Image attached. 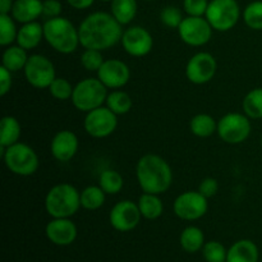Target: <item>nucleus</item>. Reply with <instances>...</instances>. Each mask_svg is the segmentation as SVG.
I'll list each match as a JSON object with an SVG mask.
<instances>
[{"label":"nucleus","mask_w":262,"mask_h":262,"mask_svg":"<svg viewBox=\"0 0 262 262\" xmlns=\"http://www.w3.org/2000/svg\"><path fill=\"white\" fill-rule=\"evenodd\" d=\"M123 26L112 13L95 12L87 15L78 27L79 42L84 49L104 51L122 41Z\"/></svg>","instance_id":"1"},{"label":"nucleus","mask_w":262,"mask_h":262,"mask_svg":"<svg viewBox=\"0 0 262 262\" xmlns=\"http://www.w3.org/2000/svg\"><path fill=\"white\" fill-rule=\"evenodd\" d=\"M136 176L146 193L163 194L173 183V170L168 161L155 154H146L137 161Z\"/></svg>","instance_id":"2"},{"label":"nucleus","mask_w":262,"mask_h":262,"mask_svg":"<svg viewBox=\"0 0 262 262\" xmlns=\"http://www.w3.org/2000/svg\"><path fill=\"white\" fill-rule=\"evenodd\" d=\"M43 38L56 53L66 55L74 53L81 45L78 28L61 15L46 19L43 23Z\"/></svg>","instance_id":"3"},{"label":"nucleus","mask_w":262,"mask_h":262,"mask_svg":"<svg viewBox=\"0 0 262 262\" xmlns=\"http://www.w3.org/2000/svg\"><path fill=\"white\" fill-rule=\"evenodd\" d=\"M81 207V192L69 183L54 186L45 197L46 212L51 217H71Z\"/></svg>","instance_id":"4"},{"label":"nucleus","mask_w":262,"mask_h":262,"mask_svg":"<svg viewBox=\"0 0 262 262\" xmlns=\"http://www.w3.org/2000/svg\"><path fill=\"white\" fill-rule=\"evenodd\" d=\"M0 156L10 173L19 177H30L37 171L40 161L36 151L27 143L17 142L9 147L0 146Z\"/></svg>","instance_id":"5"},{"label":"nucleus","mask_w":262,"mask_h":262,"mask_svg":"<svg viewBox=\"0 0 262 262\" xmlns=\"http://www.w3.org/2000/svg\"><path fill=\"white\" fill-rule=\"evenodd\" d=\"M107 89L99 78H84L74 86L72 95V104L77 110L89 113L91 110L104 106L106 102Z\"/></svg>","instance_id":"6"},{"label":"nucleus","mask_w":262,"mask_h":262,"mask_svg":"<svg viewBox=\"0 0 262 262\" xmlns=\"http://www.w3.org/2000/svg\"><path fill=\"white\" fill-rule=\"evenodd\" d=\"M205 18L212 30L227 32L235 27L241 18V7L237 0H210Z\"/></svg>","instance_id":"7"},{"label":"nucleus","mask_w":262,"mask_h":262,"mask_svg":"<svg viewBox=\"0 0 262 262\" xmlns=\"http://www.w3.org/2000/svg\"><path fill=\"white\" fill-rule=\"evenodd\" d=\"M250 118L245 113H228L217 122V135L220 140L229 145L243 143L251 135Z\"/></svg>","instance_id":"8"},{"label":"nucleus","mask_w":262,"mask_h":262,"mask_svg":"<svg viewBox=\"0 0 262 262\" xmlns=\"http://www.w3.org/2000/svg\"><path fill=\"white\" fill-rule=\"evenodd\" d=\"M23 72H25L26 81L38 90L49 89V86L56 78L55 67L53 61L41 54H32L28 56L27 64Z\"/></svg>","instance_id":"9"},{"label":"nucleus","mask_w":262,"mask_h":262,"mask_svg":"<svg viewBox=\"0 0 262 262\" xmlns=\"http://www.w3.org/2000/svg\"><path fill=\"white\" fill-rule=\"evenodd\" d=\"M84 130L94 138H106L115 132L118 127V115L107 106L86 113L83 120Z\"/></svg>","instance_id":"10"},{"label":"nucleus","mask_w":262,"mask_h":262,"mask_svg":"<svg viewBox=\"0 0 262 262\" xmlns=\"http://www.w3.org/2000/svg\"><path fill=\"white\" fill-rule=\"evenodd\" d=\"M206 197L199 191H187L179 194L173 205L174 214L182 220L193 222L205 216L209 209Z\"/></svg>","instance_id":"11"},{"label":"nucleus","mask_w":262,"mask_h":262,"mask_svg":"<svg viewBox=\"0 0 262 262\" xmlns=\"http://www.w3.org/2000/svg\"><path fill=\"white\" fill-rule=\"evenodd\" d=\"M212 27L205 17H184L178 27V35L184 43L194 48L204 46L211 40Z\"/></svg>","instance_id":"12"},{"label":"nucleus","mask_w":262,"mask_h":262,"mask_svg":"<svg viewBox=\"0 0 262 262\" xmlns=\"http://www.w3.org/2000/svg\"><path fill=\"white\" fill-rule=\"evenodd\" d=\"M217 63L214 55L206 51L194 54L186 67V76L194 84H205L211 81L216 74Z\"/></svg>","instance_id":"13"},{"label":"nucleus","mask_w":262,"mask_h":262,"mask_svg":"<svg viewBox=\"0 0 262 262\" xmlns=\"http://www.w3.org/2000/svg\"><path fill=\"white\" fill-rule=\"evenodd\" d=\"M141 215L138 205L130 200H124L113 206L109 214V222L112 227L118 232H130L141 222Z\"/></svg>","instance_id":"14"},{"label":"nucleus","mask_w":262,"mask_h":262,"mask_svg":"<svg viewBox=\"0 0 262 262\" xmlns=\"http://www.w3.org/2000/svg\"><path fill=\"white\" fill-rule=\"evenodd\" d=\"M122 45L125 53L135 58H142L151 53L154 48V38L146 28L132 26L123 32Z\"/></svg>","instance_id":"15"},{"label":"nucleus","mask_w":262,"mask_h":262,"mask_svg":"<svg viewBox=\"0 0 262 262\" xmlns=\"http://www.w3.org/2000/svg\"><path fill=\"white\" fill-rule=\"evenodd\" d=\"M97 78L110 90H119L129 82L130 69L119 59H107L97 71Z\"/></svg>","instance_id":"16"},{"label":"nucleus","mask_w":262,"mask_h":262,"mask_svg":"<svg viewBox=\"0 0 262 262\" xmlns=\"http://www.w3.org/2000/svg\"><path fill=\"white\" fill-rule=\"evenodd\" d=\"M78 147V137L76 133L69 129L59 130L50 143L51 155L60 163H68L69 160H72L76 156Z\"/></svg>","instance_id":"17"},{"label":"nucleus","mask_w":262,"mask_h":262,"mask_svg":"<svg viewBox=\"0 0 262 262\" xmlns=\"http://www.w3.org/2000/svg\"><path fill=\"white\" fill-rule=\"evenodd\" d=\"M46 237L56 246H69L76 241L77 227L69 217H53L46 225Z\"/></svg>","instance_id":"18"},{"label":"nucleus","mask_w":262,"mask_h":262,"mask_svg":"<svg viewBox=\"0 0 262 262\" xmlns=\"http://www.w3.org/2000/svg\"><path fill=\"white\" fill-rule=\"evenodd\" d=\"M15 22L30 23L37 20L42 15V2L41 0H14L12 13Z\"/></svg>","instance_id":"19"},{"label":"nucleus","mask_w":262,"mask_h":262,"mask_svg":"<svg viewBox=\"0 0 262 262\" xmlns=\"http://www.w3.org/2000/svg\"><path fill=\"white\" fill-rule=\"evenodd\" d=\"M43 38V25L38 23L37 20L30 23H25L22 27L18 30L17 35V45L26 50H32L36 49L41 43Z\"/></svg>","instance_id":"20"},{"label":"nucleus","mask_w":262,"mask_h":262,"mask_svg":"<svg viewBox=\"0 0 262 262\" xmlns=\"http://www.w3.org/2000/svg\"><path fill=\"white\" fill-rule=\"evenodd\" d=\"M258 248L250 239H241L228 250L227 262H258Z\"/></svg>","instance_id":"21"},{"label":"nucleus","mask_w":262,"mask_h":262,"mask_svg":"<svg viewBox=\"0 0 262 262\" xmlns=\"http://www.w3.org/2000/svg\"><path fill=\"white\" fill-rule=\"evenodd\" d=\"M137 205L142 217L147 220L159 219L164 212V204L160 197H159V194L143 192L140 199H138Z\"/></svg>","instance_id":"22"},{"label":"nucleus","mask_w":262,"mask_h":262,"mask_svg":"<svg viewBox=\"0 0 262 262\" xmlns=\"http://www.w3.org/2000/svg\"><path fill=\"white\" fill-rule=\"evenodd\" d=\"M137 0H113L110 13L122 26L129 25L137 15Z\"/></svg>","instance_id":"23"},{"label":"nucleus","mask_w":262,"mask_h":262,"mask_svg":"<svg viewBox=\"0 0 262 262\" xmlns=\"http://www.w3.org/2000/svg\"><path fill=\"white\" fill-rule=\"evenodd\" d=\"M27 60L28 55L26 49L20 48L19 45H10L3 53L2 66L9 69L12 73H14V72L23 71L26 64H27Z\"/></svg>","instance_id":"24"},{"label":"nucleus","mask_w":262,"mask_h":262,"mask_svg":"<svg viewBox=\"0 0 262 262\" xmlns=\"http://www.w3.org/2000/svg\"><path fill=\"white\" fill-rule=\"evenodd\" d=\"M20 133H22V128L14 117H10V115L3 117L0 122V146L2 147H9L19 142Z\"/></svg>","instance_id":"25"},{"label":"nucleus","mask_w":262,"mask_h":262,"mask_svg":"<svg viewBox=\"0 0 262 262\" xmlns=\"http://www.w3.org/2000/svg\"><path fill=\"white\" fill-rule=\"evenodd\" d=\"M192 135L200 138H207L217 132V122L209 114H197L189 122Z\"/></svg>","instance_id":"26"},{"label":"nucleus","mask_w":262,"mask_h":262,"mask_svg":"<svg viewBox=\"0 0 262 262\" xmlns=\"http://www.w3.org/2000/svg\"><path fill=\"white\" fill-rule=\"evenodd\" d=\"M182 248L188 253H194L202 250L205 246V235L200 228L187 227L179 238Z\"/></svg>","instance_id":"27"},{"label":"nucleus","mask_w":262,"mask_h":262,"mask_svg":"<svg viewBox=\"0 0 262 262\" xmlns=\"http://www.w3.org/2000/svg\"><path fill=\"white\" fill-rule=\"evenodd\" d=\"M106 106L117 115H124L132 109L133 100L125 91L114 90L113 92L107 94Z\"/></svg>","instance_id":"28"},{"label":"nucleus","mask_w":262,"mask_h":262,"mask_svg":"<svg viewBox=\"0 0 262 262\" xmlns=\"http://www.w3.org/2000/svg\"><path fill=\"white\" fill-rule=\"evenodd\" d=\"M243 113L250 119H262V87L248 92L242 101Z\"/></svg>","instance_id":"29"},{"label":"nucleus","mask_w":262,"mask_h":262,"mask_svg":"<svg viewBox=\"0 0 262 262\" xmlns=\"http://www.w3.org/2000/svg\"><path fill=\"white\" fill-rule=\"evenodd\" d=\"M105 193L100 186H89L81 192V207L95 211L105 204Z\"/></svg>","instance_id":"30"},{"label":"nucleus","mask_w":262,"mask_h":262,"mask_svg":"<svg viewBox=\"0 0 262 262\" xmlns=\"http://www.w3.org/2000/svg\"><path fill=\"white\" fill-rule=\"evenodd\" d=\"M99 186L106 194H118L123 189L124 179L119 171L105 169L99 177Z\"/></svg>","instance_id":"31"},{"label":"nucleus","mask_w":262,"mask_h":262,"mask_svg":"<svg viewBox=\"0 0 262 262\" xmlns=\"http://www.w3.org/2000/svg\"><path fill=\"white\" fill-rule=\"evenodd\" d=\"M246 26L253 31H262V0L251 2L243 10Z\"/></svg>","instance_id":"32"},{"label":"nucleus","mask_w":262,"mask_h":262,"mask_svg":"<svg viewBox=\"0 0 262 262\" xmlns=\"http://www.w3.org/2000/svg\"><path fill=\"white\" fill-rule=\"evenodd\" d=\"M18 30L14 18L10 14H0V45L10 46L17 41Z\"/></svg>","instance_id":"33"},{"label":"nucleus","mask_w":262,"mask_h":262,"mask_svg":"<svg viewBox=\"0 0 262 262\" xmlns=\"http://www.w3.org/2000/svg\"><path fill=\"white\" fill-rule=\"evenodd\" d=\"M48 90L54 99L64 101V100L72 99L74 86H72V83L68 79L61 78V77H56L53 81V83L49 86Z\"/></svg>","instance_id":"34"},{"label":"nucleus","mask_w":262,"mask_h":262,"mask_svg":"<svg viewBox=\"0 0 262 262\" xmlns=\"http://www.w3.org/2000/svg\"><path fill=\"white\" fill-rule=\"evenodd\" d=\"M202 255L207 262H227L228 251L225 250L224 245L216 241H210L205 243L202 248Z\"/></svg>","instance_id":"35"},{"label":"nucleus","mask_w":262,"mask_h":262,"mask_svg":"<svg viewBox=\"0 0 262 262\" xmlns=\"http://www.w3.org/2000/svg\"><path fill=\"white\" fill-rule=\"evenodd\" d=\"M105 59L102 56V51L95 49H84L81 55V66L89 72H96L101 68Z\"/></svg>","instance_id":"36"},{"label":"nucleus","mask_w":262,"mask_h":262,"mask_svg":"<svg viewBox=\"0 0 262 262\" xmlns=\"http://www.w3.org/2000/svg\"><path fill=\"white\" fill-rule=\"evenodd\" d=\"M183 19V12L178 7H174V5H168V7L163 8L160 12L161 23L169 28H177L178 30Z\"/></svg>","instance_id":"37"},{"label":"nucleus","mask_w":262,"mask_h":262,"mask_svg":"<svg viewBox=\"0 0 262 262\" xmlns=\"http://www.w3.org/2000/svg\"><path fill=\"white\" fill-rule=\"evenodd\" d=\"M209 0H183V9L191 17H205Z\"/></svg>","instance_id":"38"},{"label":"nucleus","mask_w":262,"mask_h":262,"mask_svg":"<svg viewBox=\"0 0 262 262\" xmlns=\"http://www.w3.org/2000/svg\"><path fill=\"white\" fill-rule=\"evenodd\" d=\"M63 5L59 0H43L42 2V15L48 19L60 17Z\"/></svg>","instance_id":"39"},{"label":"nucleus","mask_w":262,"mask_h":262,"mask_svg":"<svg viewBox=\"0 0 262 262\" xmlns=\"http://www.w3.org/2000/svg\"><path fill=\"white\" fill-rule=\"evenodd\" d=\"M219 191V183L215 178H211V177H207V178L202 179L201 183L199 186V192L201 194H204L206 199H211Z\"/></svg>","instance_id":"40"},{"label":"nucleus","mask_w":262,"mask_h":262,"mask_svg":"<svg viewBox=\"0 0 262 262\" xmlns=\"http://www.w3.org/2000/svg\"><path fill=\"white\" fill-rule=\"evenodd\" d=\"M12 72L5 67H0V96H5L12 89Z\"/></svg>","instance_id":"41"},{"label":"nucleus","mask_w":262,"mask_h":262,"mask_svg":"<svg viewBox=\"0 0 262 262\" xmlns=\"http://www.w3.org/2000/svg\"><path fill=\"white\" fill-rule=\"evenodd\" d=\"M72 8L77 10H84L89 9L90 7H92V4L95 3V0H66Z\"/></svg>","instance_id":"42"},{"label":"nucleus","mask_w":262,"mask_h":262,"mask_svg":"<svg viewBox=\"0 0 262 262\" xmlns=\"http://www.w3.org/2000/svg\"><path fill=\"white\" fill-rule=\"evenodd\" d=\"M14 0H0V14H10Z\"/></svg>","instance_id":"43"},{"label":"nucleus","mask_w":262,"mask_h":262,"mask_svg":"<svg viewBox=\"0 0 262 262\" xmlns=\"http://www.w3.org/2000/svg\"><path fill=\"white\" fill-rule=\"evenodd\" d=\"M99 2H102V3H112L113 0H99Z\"/></svg>","instance_id":"44"},{"label":"nucleus","mask_w":262,"mask_h":262,"mask_svg":"<svg viewBox=\"0 0 262 262\" xmlns=\"http://www.w3.org/2000/svg\"><path fill=\"white\" fill-rule=\"evenodd\" d=\"M143 2H154V0H143Z\"/></svg>","instance_id":"45"},{"label":"nucleus","mask_w":262,"mask_h":262,"mask_svg":"<svg viewBox=\"0 0 262 262\" xmlns=\"http://www.w3.org/2000/svg\"><path fill=\"white\" fill-rule=\"evenodd\" d=\"M261 147H262V137H261Z\"/></svg>","instance_id":"46"}]
</instances>
